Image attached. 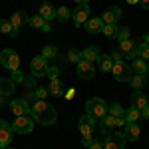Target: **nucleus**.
<instances>
[{
	"mask_svg": "<svg viewBox=\"0 0 149 149\" xmlns=\"http://www.w3.org/2000/svg\"><path fill=\"white\" fill-rule=\"evenodd\" d=\"M32 119L38 121L40 125H54L58 119L56 107H52L50 103H46L44 100H38L36 103H32Z\"/></svg>",
	"mask_w": 149,
	"mask_h": 149,
	"instance_id": "1",
	"label": "nucleus"
},
{
	"mask_svg": "<svg viewBox=\"0 0 149 149\" xmlns=\"http://www.w3.org/2000/svg\"><path fill=\"white\" fill-rule=\"evenodd\" d=\"M107 103L103 102L102 97H92V100H88L86 102V113L93 115L95 119H102L103 115H107Z\"/></svg>",
	"mask_w": 149,
	"mask_h": 149,
	"instance_id": "2",
	"label": "nucleus"
},
{
	"mask_svg": "<svg viewBox=\"0 0 149 149\" xmlns=\"http://www.w3.org/2000/svg\"><path fill=\"white\" fill-rule=\"evenodd\" d=\"M0 64H2L6 70L14 72V70L20 68V58H18V54H16L14 50L6 48V50H2V52H0Z\"/></svg>",
	"mask_w": 149,
	"mask_h": 149,
	"instance_id": "3",
	"label": "nucleus"
},
{
	"mask_svg": "<svg viewBox=\"0 0 149 149\" xmlns=\"http://www.w3.org/2000/svg\"><path fill=\"white\" fill-rule=\"evenodd\" d=\"M12 129H14V133H20V135L32 133V129H34V119L28 117V115H20V117H16V121L12 123Z\"/></svg>",
	"mask_w": 149,
	"mask_h": 149,
	"instance_id": "4",
	"label": "nucleus"
},
{
	"mask_svg": "<svg viewBox=\"0 0 149 149\" xmlns=\"http://www.w3.org/2000/svg\"><path fill=\"white\" fill-rule=\"evenodd\" d=\"M111 74H113V78L117 81H129L133 78V72L125 62H115L113 68H111Z\"/></svg>",
	"mask_w": 149,
	"mask_h": 149,
	"instance_id": "5",
	"label": "nucleus"
},
{
	"mask_svg": "<svg viewBox=\"0 0 149 149\" xmlns=\"http://www.w3.org/2000/svg\"><path fill=\"white\" fill-rule=\"evenodd\" d=\"M97 125H100V119H95V117L90 115V113L81 115L80 121H78V127H80V133H81V135H92V131Z\"/></svg>",
	"mask_w": 149,
	"mask_h": 149,
	"instance_id": "6",
	"label": "nucleus"
},
{
	"mask_svg": "<svg viewBox=\"0 0 149 149\" xmlns=\"http://www.w3.org/2000/svg\"><path fill=\"white\" fill-rule=\"evenodd\" d=\"M125 141V133H109L107 139H103V149H123Z\"/></svg>",
	"mask_w": 149,
	"mask_h": 149,
	"instance_id": "7",
	"label": "nucleus"
},
{
	"mask_svg": "<svg viewBox=\"0 0 149 149\" xmlns=\"http://www.w3.org/2000/svg\"><path fill=\"white\" fill-rule=\"evenodd\" d=\"M30 72H32V78H42L46 76L48 72V60L44 56H36L30 62Z\"/></svg>",
	"mask_w": 149,
	"mask_h": 149,
	"instance_id": "8",
	"label": "nucleus"
},
{
	"mask_svg": "<svg viewBox=\"0 0 149 149\" xmlns=\"http://www.w3.org/2000/svg\"><path fill=\"white\" fill-rule=\"evenodd\" d=\"M12 137H14V129H12V123L0 119V147H8L12 143Z\"/></svg>",
	"mask_w": 149,
	"mask_h": 149,
	"instance_id": "9",
	"label": "nucleus"
},
{
	"mask_svg": "<svg viewBox=\"0 0 149 149\" xmlns=\"http://www.w3.org/2000/svg\"><path fill=\"white\" fill-rule=\"evenodd\" d=\"M72 18H74V24L76 26H81L90 20V6L88 4H80L76 6V10L72 12Z\"/></svg>",
	"mask_w": 149,
	"mask_h": 149,
	"instance_id": "10",
	"label": "nucleus"
},
{
	"mask_svg": "<svg viewBox=\"0 0 149 149\" xmlns=\"http://www.w3.org/2000/svg\"><path fill=\"white\" fill-rule=\"evenodd\" d=\"M10 109L12 113L16 115V117H20V115H28L32 111V105L28 103V100H12L10 102Z\"/></svg>",
	"mask_w": 149,
	"mask_h": 149,
	"instance_id": "11",
	"label": "nucleus"
},
{
	"mask_svg": "<svg viewBox=\"0 0 149 149\" xmlns=\"http://www.w3.org/2000/svg\"><path fill=\"white\" fill-rule=\"evenodd\" d=\"M78 76H80L81 80H92L93 76H95V68H93L92 62L81 60L80 64H78Z\"/></svg>",
	"mask_w": 149,
	"mask_h": 149,
	"instance_id": "12",
	"label": "nucleus"
},
{
	"mask_svg": "<svg viewBox=\"0 0 149 149\" xmlns=\"http://www.w3.org/2000/svg\"><path fill=\"white\" fill-rule=\"evenodd\" d=\"M119 18H121V8H119V6H109V8L102 14L103 24H117Z\"/></svg>",
	"mask_w": 149,
	"mask_h": 149,
	"instance_id": "13",
	"label": "nucleus"
},
{
	"mask_svg": "<svg viewBox=\"0 0 149 149\" xmlns=\"http://www.w3.org/2000/svg\"><path fill=\"white\" fill-rule=\"evenodd\" d=\"M10 22H12V26H14L16 30H20L24 24H28V22H30V16H28V14H26L24 10H16V12H12Z\"/></svg>",
	"mask_w": 149,
	"mask_h": 149,
	"instance_id": "14",
	"label": "nucleus"
},
{
	"mask_svg": "<svg viewBox=\"0 0 149 149\" xmlns=\"http://www.w3.org/2000/svg\"><path fill=\"white\" fill-rule=\"evenodd\" d=\"M131 105H133V107H137V109L147 107V105H149L147 95H145L143 92H139V90H135V92H133V95H131Z\"/></svg>",
	"mask_w": 149,
	"mask_h": 149,
	"instance_id": "15",
	"label": "nucleus"
},
{
	"mask_svg": "<svg viewBox=\"0 0 149 149\" xmlns=\"http://www.w3.org/2000/svg\"><path fill=\"white\" fill-rule=\"evenodd\" d=\"M125 139L127 141H137L139 135H141V127L139 123H125Z\"/></svg>",
	"mask_w": 149,
	"mask_h": 149,
	"instance_id": "16",
	"label": "nucleus"
},
{
	"mask_svg": "<svg viewBox=\"0 0 149 149\" xmlns=\"http://www.w3.org/2000/svg\"><path fill=\"white\" fill-rule=\"evenodd\" d=\"M103 30V20L102 18H90L86 22V32L88 34H100Z\"/></svg>",
	"mask_w": 149,
	"mask_h": 149,
	"instance_id": "17",
	"label": "nucleus"
},
{
	"mask_svg": "<svg viewBox=\"0 0 149 149\" xmlns=\"http://www.w3.org/2000/svg\"><path fill=\"white\" fill-rule=\"evenodd\" d=\"M38 14L46 20V22H52L54 18H56V8L52 6V4H48V2H44L42 6H40V10H38Z\"/></svg>",
	"mask_w": 149,
	"mask_h": 149,
	"instance_id": "18",
	"label": "nucleus"
},
{
	"mask_svg": "<svg viewBox=\"0 0 149 149\" xmlns=\"http://www.w3.org/2000/svg\"><path fill=\"white\" fill-rule=\"evenodd\" d=\"M0 34L10 36V38H18L20 30H16V28L12 26V22H10V20H0Z\"/></svg>",
	"mask_w": 149,
	"mask_h": 149,
	"instance_id": "19",
	"label": "nucleus"
},
{
	"mask_svg": "<svg viewBox=\"0 0 149 149\" xmlns=\"http://www.w3.org/2000/svg\"><path fill=\"white\" fill-rule=\"evenodd\" d=\"M102 56L100 54V48L97 46H90V48H86V50H81V58L86 60V62H97V58Z\"/></svg>",
	"mask_w": 149,
	"mask_h": 149,
	"instance_id": "20",
	"label": "nucleus"
},
{
	"mask_svg": "<svg viewBox=\"0 0 149 149\" xmlns=\"http://www.w3.org/2000/svg\"><path fill=\"white\" fill-rule=\"evenodd\" d=\"M131 72L133 74H139V76H145L147 74V70H149V66H147V62L145 60H141V58H137V60H133L131 62Z\"/></svg>",
	"mask_w": 149,
	"mask_h": 149,
	"instance_id": "21",
	"label": "nucleus"
},
{
	"mask_svg": "<svg viewBox=\"0 0 149 149\" xmlns=\"http://www.w3.org/2000/svg\"><path fill=\"white\" fill-rule=\"evenodd\" d=\"M28 24H30L32 28H40L42 32H50V22H46V20H44V18H42L40 14H36V16H32Z\"/></svg>",
	"mask_w": 149,
	"mask_h": 149,
	"instance_id": "22",
	"label": "nucleus"
},
{
	"mask_svg": "<svg viewBox=\"0 0 149 149\" xmlns=\"http://www.w3.org/2000/svg\"><path fill=\"white\" fill-rule=\"evenodd\" d=\"M14 92V81L10 78H0V97H6Z\"/></svg>",
	"mask_w": 149,
	"mask_h": 149,
	"instance_id": "23",
	"label": "nucleus"
},
{
	"mask_svg": "<svg viewBox=\"0 0 149 149\" xmlns=\"http://www.w3.org/2000/svg\"><path fill=\"white\" fill-rule=\"evenodd\" d=\"M113 60H111V56H105V54H102V56L97 58V66H100V70L102 72H111V68H113Z\"/></svg>",
	"mask_w": 149,
	"mask_h": 149,
	"instance_id": "24",
	"label": "nucleus"
},
{
	"mask_svg": "<svg viewBox=\"0 0 149 149\" xmlns=\"http://www.w3.org/2000/svg\"><path fill=\"white\" fill-rule=\"evenodd\" d=\"M48 90H50V93H54L56 97H60V95H64V93H66V86H64L60 80H52Z\"/></svg>",
	"mask_w": 149,
	"mask_h": 149,
	"instance_id": "25",
	"label": "nucleus"
},
{
	"mask_svg": "<svg viewBox=\"0 0 149 149\" xmlns=\"http://www.w3.org/2000/svg\"><path fill=\"white\" fill-rule=\"evenodd\" d=\"M139 119H141V109H137V107H129L125 111V121L127 123H137Z\"/></svg>",
	"mask_w": 149,
	"mask_h": 149,
	"instance_id": "26",
	"label": "nucleus"
},
{
	"mask_svg": "<svg viewBox=\"0 0 149 149\" xmlns=\"http://www.w3.org/2000/svg\"><path fill=\"white\" fill-rule=\"evenodd\" d=\"M103 36L105 38H109V40H113V38H117V34H119V28H117V24H103Z\"/></svg>",
	"mask_w": 149,
	"mask_h": 149,
	"instance_id": "27",
	"label": "nucleus"
},
{
	"mask_svg": "<svg viewBox=\"0 0 149 149\" xmlns=\"http://www.w3.org/2000/svg\"><path fill=\"white\" fill-rule=\"evenodd\" d=\"M129 84H131V88L133 90H143V86L147 84V80H145V76H139V74H133V78L129 80Z\"/></svg>",
	"mask_w": 149,
	"mask_h": 149,
	"instance_id": "28",
	"label": "nucleus"
},
{
	"mask_svg": "<svg viewBox=\"0 0 149 149\" xmlns=\"http://www.w3.org/2000/svg\"><path fill=\"white\" fill-rule=\"evenodd\" d=\"M107 113L113 115V117H125V109H123L119 103H111V105L107 107Z\"/></svg>",
	"mask_w": 149,
	"mask_h": 149,
	"instance_id": "29",
	"label": "nucleus"
},
{
	"mask_svg": "<svg viewBox=\"0 0 149 149\" xmlns=\"http://www.w3.org/2000/svg\"><path fill=\"white\" fill-rule=\"evenodd\" d=\"M70 16H72V12H70V8H66V6H60L56 10V18L60 20V22H68Z\"/></svg>",
	"mask_w": 149,
	"mask_h": 149,
	"instance_id": "30",
	"label": "nucleus"
},
{
	"mask_svg": "<svg viewBox=\"0 0 149 149\" xmlns=\"http://www.w3.org/2000/svg\"><path fill=\"white\" fill-rule=\"evenodd\" d=\"M68 60L72 62V64H80L81 60H84V58H81V50H78V48H72V50L68 52Z\"/></svg>",
	"mask_w": 149,
	"mask_h": 149,
	"instance_id": "31",
	"label": "nucleus"
},
{
	"mask_svg": "<svg viewBox=\"0 0 149 149\" xmlns=\"http://www.w3.org/2000/svg\"><path fill=\"white\" fill-rule=\"evenodd\" d=\"M119 50L123 52V54H129L131 50H135V46H133V40H119Z\"/></svg>",
	"mask_w": 149,
	"mask_h": 149,
	"instance_id": "32",
	"label": "nucleus"
},
{
	"mask_svg": "<svg viewBox=\"0 0 149 149\" xmlns=\"http://www.w3.org/2000/svg\"><path fill=\"white\" fill-rule=\"evenodd\" d=\"M42 56L46 58V60H54V58L58 56L56 46H44V50H42Z\"/></svg>",
	"mask_w": 149,
	"mask_h": 149,
	"instance_id": "33",
	"label": "nucleus"
},
{
	"mask_svg": "<svg viewBox=\"0 0 149 149\" xmlns=\"http://www.w3.org/2000/svg\"><path fill=\"white\" fill-rule=\"evenodd\" d=\"M137 54H139V58L141 60H149V44H139L137 46Z\"/></svg>",
	"mask_w": 149,
	"mask_h": 149,
	"instance_id": "34",
	"label": "nucleus"
},
{
	"mask_svg": "<svg viewBox=\"0 0 149 149\" xmlns=\"http://www.w3.org/2000/svg\"><path fill=\"white\" fill-rule=\"evenodd\" d=\"M10 80L14 81V84H24V81H26V78H24V74L20 72V70H14V72H12V78H10Z\"/></svg>",
	"mask_w": 149,
	"mask_h": 149,
	"instance_id": "35",
	"label": "nucleus"
},
{
	"mask_svg": "<svg viewBox=\"0 0 149 149\" xmlns=\"http://www.w3.org/2000/svg\"><path fill=\"white\" fill-rule=\"evenodd\" d=\"M48 93H50V90H48V88H42V86H40V88H36L34 90V95H36V100H46V95Z\"/></svg>",
	"mask_w": 149,
	"mask_h": 149,
	"instance_id": "36",
	"label": "nucleus"
},
{
	"mask_svg": "<svg viewBox=\"0 0 149 149\" xmlns=\"http://www.w3.org/2000/svg\"><path fill=\"white\" fill-rule=\"evenodd\" d=\"M46 76L50 78V81H52V80H58V76H60V68H58V66H52V68H48Z\"/></svg>",
	"mask_w": 149,
	"mask_h": 149,
	"instance_id": "37",
	"label": "nucleus"
},
{
	"mask_svg": "<svg viewBox=\"0 0 149 149\" xmlns=\"http://www.w3.org/2000/svg\"><path fill=\"white\" fill-rule=\"evenodd\" d=\"M111 60H113V62H123V60H125V54H123L121 50H113V52H111Z\"/></svg>",
	"mask_w": 149,
	"mask_h": 149,
	"instance_id": "38",
	"label": "nucleus"
},
{
	"mask_svg": "<svg viewBox=\"0 0 149 149\" xmlns=\"http://www.w3.org/2000/svg\"><path fill=\"white\" fill-rule=\"evenodd\" d=\"M131 36V30L129 28H119V34H117V40H127Z\"/></svg>",
	"mask_w": 149,
	"mask_h": 149,
	"instance_id": "39",
	"label": "nucleus"
},
{
	"mask_svg": "<svg viewBox=\"0 0 149 149\" xmlns=\"http://www.w3.org/2000/svg\"><path fill=\"white\" fill-rule=\"evenodd\" d=\"M92 143H93L92 135H81V145H84V147H90Z\"/></svg>",
	"mask_w": 149,
	"mask_h": 149,
	"instance_id": "40",
	"label": "nucleus"
},
{
	"mask_svg": "<svg viewBox=\"0 0 149 149\" xmlns=\"http://www.w3.org/2000/svg\"><path fill=\"white\" fill-rule=\"evenodd\" d=\"M88 149H103V139H93V143Z\"/></svg>",
	"mask_w": 149,
	"mask_h": 149,
	"instance_id": "41",
	"label": "nucleus"
},
{
	"mask_svg": "<svg viewBox=\"0 0 149 149\" xmlns=\"http://www.w3.org/2000/svg\"><path fill=\"white\" fill-rule=\"evenodd\" d=\"M137 58H139V54H137V48H135V50H131L129 54H125V60H131V62H133V60H137Z\"/></svg>",
	"mask_w": 149,
	"mask_h": 149,
	"instance_id": "42",
	"label": "nucleus"
},
{
	"mask_svg": "<svg viewBox=\"0 0 149 149\" xmlns=\"http://www.w3.org/2000/svg\"><path fill=\"white\" fill-rule=\"evenodd\" d=\"M74 95H76V90H74V88L66 90V93H64V97H66V100H74Z\"/></svg>",
	"mask_w": 149,
	"mask_h": 149,
	"instance_id": "43",
	"label": "nucleus"
},
{
	"mask_svg": "<svg viewBox=\"0 0 149 149\" xmlns=\"http://www.w3.org/2000/svg\"><path fill=\"white\" fill-rule=\"evenodd\" d=\"M141 119H147V121H149V105L141 109Z\"/></svg>",
	"mask_w": 149,
	"mask_h": 149,
	"instance_id": "44",
	"label": "nucleus"
},
{
	"mask_svg": "<svg viewBox=\"0 0 149 149\" xmlns=\"http://www.w3.org/2000/svg\"><path fill=\"white\" fill-rule=\"evenodd\" d=\"M139 4L143 6V10H149V0H139Z\"/></svg>",
	"mask_w": 149,
	"mask_h": 149,
	"instance_id": "45",
	"label": "nucleus"
},
{
	"mask_svg": "<svg viewBox=\"0 0 149 149\" xmlns=\"http://www.w3.org/2000/svg\"><path fill=\"white\" fill-rule=\"evenodd\" d=\"M74 2H76V4H78V6H80V4H88V2H90V0H74Z\"/></svg>",
	"mask_w": 149,
	"mask_h": 149,
	"instance_id": "46",
	"label": "nucleus"
},
{
	"mask_svg": "<svg viewBox=\"0 0 149 149\" xmlns=\"http://www.w3.org/2000/svg\"><path fill=\"white\" fill-rule=\"evenodd\" d=\"M125 2H127V4H137L139 0H125Z\"/></svg>",
	"mask_w": 149,
	"mask_h": 149,
	"instance_id": "47",
	"label": "nucleus"
},
{
	"mask_svg": "<svg viewBox=\"0 0 149 149\" xmlns=\"http://www.w3.org/2000/svg\"><path fill=\"white\" fill-rule=\"evenodd\" d=\"M145 44H149V32L145 34Z\"/></svg>",
	"mask_w": 149,
	"mask_h": 149,
	"instance_id": "48",
	"label": "nucleus"
},
{
	"mask_svg": "<svg viewBox=\"0 0 149 149\" xmlns=\"http://www.w3.org/2000/svg\"><path fill=\"white\" fill-rule=\"evenodd\" d=\"M4 149H14V147H10V145H8V147H4Z\"/></svg>",
	"mask_w": 149,
	"mask_h": 149,
	"instance_id": "49",
	"label": "nucleus"
},
{
	"mask_svg": "<svg viewBox=\"0 0 149 149\" xmlns=\"http://www.w3.org/2000/svg\"><path fill=\"white\" fill-rule=\"evenodd\" d=\"M147 66H149V62H147Z\"/></svg>",
	"mask_w": 149,
	"mask_h": 149,
	"instance_id": "50",
	"label": "nucleus"
}]
</instances>
